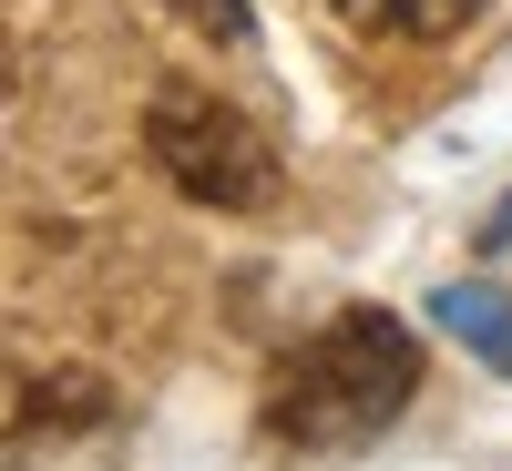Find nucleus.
I'll return each mask as SVG.
<instances>
[{
    "mask_svg": "<svg viewBox=\"0 0 512 471\" xmlns=\"http://www.w3.org/2000/svg\"><path fill=\"white\" fill-rule=\"evenodd\" d=\"M420 400V338L390 308H338L267 369V431L297 451H369Z\"/></svg>",
    "mask_w": 512,
    "mask_h": 471,
    "instance_id": "f257e3e1",
    "label": "nucleus"
},
{
    "mask_svg": "<svg viewBox=\"0 0 512 471\" xmlns=\"http://www.w3.org/2000/svg\"><path fill=\"white\" fill-rule=\"evenodd\" d=\"M144 154H154V175L175 185L185 205H205V216H267V205L287 195L277 144L256 134L236 103L195 93V82H164V93H154V113H144Z\"/></svg>",
    "mask_w": 512,
    "mask_h": 471,
    "instance_id": "f03ea898",
    "label": "nucleus"
},
{
    "mask_svg": "<svg viewBox=\"0 0 512 471\" xmlns=\"http://www.w3.org/2000/svg\"><path fill=\"white\" fill-rule=\"evenodd\" d=\"M431 318H441L482 369L512 379V297H502V287H441V297H431Z\"/></svg>",
    "mask_w": 512,
    "mask_h": 471,
    "instance_id": "7ed1b4c3",
    "label": "nucleus"
},
{
    "mask_svg": "<svg viewBox=\"0 0 512 471\" xmlns=\"http://www.w3.org/2000/svg\"><path fill=\"white\" fill-rule=\"evenodd\" d=\"M328 11L379 31V41H451V31L482 21V0H328Z\"/></svg>",
    "mask_w": 512,
    "mask_h": 471,
    "instance_id": "20e7f679",
    "label": "nucleus"
},
{
    "mask_svg": "<svg viewBox=\"0 0 512 471\" xmlns=\"http://www.w3.org/2000/svg\"><path fill=\"white\" fill-rule=\"evenodd\" d=\"M41 410H52V420H103V379H41V390H21V431H31V420Z\"/></svg>",
    "mask_w": 512,
    "mask_h": 471,
    "instance_id": "39448f33",
    "label": "nucleus"
},
{
    "mask_svg": "<svg viewBox=\"0 0 512 471\" xmlns=\"http://www.w3.org/2000/svg\"><path fill=\"white\" fill-rule=\"evenodd\" d=\"M164 11H175L185 31H205V41H226V52L256 41V11H246V0H164Z\"/></svg>",
    "mask_w": 512,
    "mask_h": 471,
    "instance_id": "423d86ee",
    "label": "nucleus"
},
{
    "mask_svg": "<svg viewBox=\"0 0 512 471\" xmlns=\"http://www.w3.org/2000/svg\"><path fill=\"white\" fill-rule=\"evenodd\" d=\"M482 246H492V256L512 246V195H502V205H492V216H482Z\"/></svg>",
    "mask_w": 512,
    "mask_h": 471,
    "instance_id": "0eeeda50",
    "label": "nucleus"
}]
</instances>
